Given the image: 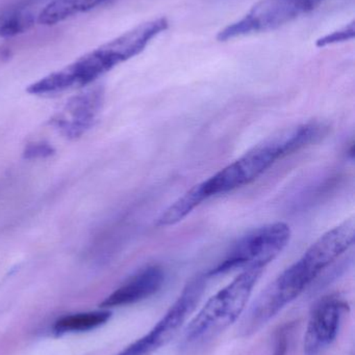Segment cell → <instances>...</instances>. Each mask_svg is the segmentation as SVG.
Segmentation results:
<instances>
[{"instance_id": "obj_1", "label": "cell", "mask_w": 355, "mask_h": 355, "mask_svg": "<svg viewBox=\"0 0 355 355\" xmlns=\"http://www.w3.org/2000/svg\"><path fill=\"white\" fill-rule=\"evenodd\" d=\"M168 27V20L163 17L142 23L116 39L81 56L62 70L35 81L27 87V93L49 95L72 87H85L118 64L141 53L152 40L167 31Z\"/></svg>"}, {"instance_id": "obj_2", "label": "cell", "mask_w": 355, "mask_h": 355, "mask_svg": "<svg viewBox=\"0 0 355 355\" xmlns=\"http://www.w3.org/2000/svg\"><path fill=\"white\" fill-rule=\"evenodd\" d=\"M291 131L286 130L264 144L256 146L233 164L189 190L197 206L218 194H225L248 185L264 174L277 160L295 153Z\"/></svg>"}, {"instance_id": "obj_3", "label": "cell", "mask_w": 355, "mask_h": 355, "mask_svg": "<svg viewBox=\"0 0 355 355\" xmlns=\"http://www.w3.org/2000/svg\"><path fill=\"white\" fill-rule=\"evenodd\" d=\"M264 269H244L226 287L210 298L185 331L187 343H204L239 319Z\"/></svg>"}, {"instance_id": "obj_4", "label": "cell", "mask_w": 355, "mask_h": 355, "mask_svg": "<svg viewBox=\"0 0 355 355\" xmlns=\"http://www.w3.org/2000/svg\"><path fill=\"white\" fill-rule=\"evenodd\" d=\"M322 271L306 254L286 269L250 306L240 327V334L249 337L258 333L286 306L291 304Z\"/></svg>"}, {"instance_id": "obj_5", "label": "cell", "mask_w": 355, "mask_h": 355, "mask_svg": "<svg viewBox=\"0 0 355 355\" xmlns=\"http://www.w3.org/2000/svg\"><path fill=\"white\" fill-rule=\"evenodd\" d=\"M290 238L291 229L285 223H269L258 227L238 239L208 275H224L238 268L264 269L285 250Z\"/></svg>"}, {"instance_id": "obj_6", "label": "cell", "mask_w": 355, "mask_h": 355, "mask_svg": "<svg viewBox=\"0 0 355 355\" xmlns=\"http://www.w3.org/2000/svg\"><path fill=\"white\" fill-rule=\"evenodd\" d=\"M323 0H262L241 20L225 27L217 39L221 42L251 33L272 31L314 10Z\"/></svg>"}, {"instance_id": "obj_7", "label": "cell", "mask_w": 355, "mask_h": 355, "mask_svg": "<svg viewBox=\"0 0 355 355\" xmlns=\"http://www.w3.org/2000/svg\"><path fill=\"white\" fill-rule=\"evenodd\" d=\"M347 309V304L339 296H329L317 304L304 336V355H318L335 341Z\"/></svg>"}, {"instance_id": "obj_8", "label": "cell", "mask_w": 355, "mask_h": 355, "mask_svg": "<svg viewBox=\"0 0 355 355\" xmlns=\"http://www.w3.org/2000/svg\"><path fill=\"white\" fill-rule=\"evenodd\" d=\"M165 273L158 266H148L133 275L100 304L102 308H116L137 304L162 288Z\"/></svg>"}, {"instance_id": "obj_9", "label": "cell", "mask_w": 355, "mask_h": 355, "mask_svg": "<svg viewBox=\"0 0 355 355\" xmlns=\"http://www.w3.org/2000/svg\"><path fill=\"white\" fill-rule=\"evenodd\" d=\"M101 96L100 89H92L71 100L67 106V112L71 116V120L58 124L67 135L77 137L91 125L101 103Z\"/></svg>"}, {"instance_id": "obj_10", "label": "cell", "mask_w": 355, "mask_h": 355, "mask_svg": "<svg viewBox=\"0 0 355 355\" xmlns=\"http://www.w3.org/2000/svg\"><path fill=\"white\" fill-rule=\"evenodd\" d=\"M110 0H52L38 16V22L45 26L58 24L72 17L90 12Z\"/></svg>"}, {"instance_id": "obj_11", "label": "cell", "mask_w": 355, "mask_h": 355, "mask_svg": "<svg viewBox=\"0 0 355 355\" xmlns=\"http://www.w3.org/2000/svg\"><path fill=\"white\" fill-rule=\"evenodd\" d=\"M110 316L112 313L108 311H94L67 315L56 321L53 331L58 335H64L92 331L106 324L110 320Z\"/></svg>"}, {"instance_id": "obj_12", "label": "cell", "mask_w": 355, "mask_h": 355, "mask_svg": "<svg viewBox=\"0 0 355 355\" xmlns=\"http://www.w3.org/2000/svg\"><path fill=\"white\" fill-rule=\"evenodd\" d=\"M354 22H352L348 26H345L344 28L340 29V31L321 37V39L317 41V46L318 47H325V46L331 45V44L348 41V40L354 39Z\"/></svg>"}, {"instance_id": "obj_13", "label": "cell", "mask_w": 355, "mask_h": 355, "mask_svg": "<svg viewBox=\"0 0 355 355\" xmlns=\"http://www.w3.org/2000/svg\"><path fill=\"white\" fill-rule=\"evenodd\" d=\"M28 23L29 21L27 20L26 17H16V18L12 19L8 22L4 23L0 27V35H2V37H10V35L21 33V31L26 28Z\"/></svg>"}, {"instance_id": "obj_14", "label": "cell", "mask_w": 355, "mask_h": 355, "mask_svg": "<svg viewBox=\"0 0 355 355\" xmlns=\"http://www.w3.org/2000/svg\"><path fill=\"white\" fill-rule=\"evenodd\" d=\"M290 327L288 325L281 327L275 336L274 350L272 355H286L288 352Z\"/></svg>"}, {"instance_id": "obj_15", "label": "cell", "mask_w": 355, "mask_h": 355, "mask_svg": "<svg viewBox=\"0 0 355 355\" xmlns=\"http://www.w3.org/2000/svg\"><path fill=\"white\" fill-rule=\"evenodd\" d=\"M50 152H51V150L49 149V148L47 147V146H35V148L31 147V149L27 151V154H33L35 156L40 155L43 156L44 154L48 153L50 154Z\"/></svg>"}]
</instances>
